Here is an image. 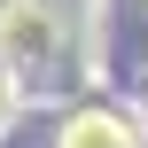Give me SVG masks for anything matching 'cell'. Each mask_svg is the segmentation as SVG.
Listing matches in <instances>:
<instances>
[{"label":"cell","instance_id":"cell-1","mask_svg":"<svg viewBox=\"0 0 148 148\" xmlns=\"http://www.w3.org/2000/svg\"><path fill=\"white\" fill-rule=\"evenodd\" d=\"M62 148H133V133H125L117 117H78V125H70V140H62Z\"/></svg>","mask_w":148,"mask_h":148}]
</instances>
